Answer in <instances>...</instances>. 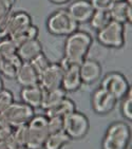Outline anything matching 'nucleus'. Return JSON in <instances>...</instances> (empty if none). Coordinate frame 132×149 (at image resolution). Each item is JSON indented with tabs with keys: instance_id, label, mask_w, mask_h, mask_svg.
Masks as SVG:
<instances>
[{
	"instance_id": "2f4dec72",
	"label": "nucleus",
	"mask_w": 132,
	"mask_h": 149,
	"mask_svg": "<svg viewBox=\"0 0 132 149\" xmlns=\"http://www.w3.org/2000/svg\"><path fill=\"white\" fill-rule=\"evenodd\" d=\"M12 131H13V128L0 115V141L8 140L12 134Z\"/></svg>"
},
{
	"instance_id": "f03ea898",
	"label": "nucleus",
	"mask_w": 132,
	"mask_h": 149,
	"mask_svg": "<svg viewBox=\"0 0 132 149\" xmlns=\"http://www.w3.org/2000/svg\"><path fill=\"white\" fill-rule=\"evenodd\" d=\"M131 140V129L124 122L112 123L104 135L101 149H128Z\"/></svg>"
},
{
	"instance_id": "c85d7f7f",
	"label": "nucleus",
	"mask_w": 132,
	"mask_h": 149,
	"mask_svg": "<svg viewBox=\"0 0 132 149\" xmlns=\"http://www.w3.org/2000/svg\"><path fill=\"white\" fill-rule=\"evenodd\" d=\"M14 102V95L10 90H6L3 88L0 91V113L4 109H6L8 107Z\"/></svg>"
},
{
	"instance_id": "6ab92c4d",
	"label": "nucleus",
	"mask_w": 132,
	"mask_h": 149,
	"mask_svg": "<svg viewBox=\"0 0 132 149\" xmlns=\"http://www.w3.org/2000/svg\"><path fill=\"white\" fill-rule=\"evenodd\" d=\"M65 97H67V92L61 87L56 88V89L43 90V96L42 100H41L40 108L46 111V110L50 109L51 107L55 106Z\"/></svg>"
},
{
	"instance_id": "dca6fc26",
	"label": "nucleus",
	"mask_w": 132,
	"mask_h": 149,
	"mask_svg": "<svg viewBox=\"0 0 132 149\" xmlns=\"http://www.w3.org/2000/svg\"><path fill=\"white\" fill-rule=\"evenodd\" d=\"M42 96H43V89L39 84L35 85V86L23 87L20 92V97L21 100H22V103L29 105L33 109L40 108Z\"/></svg>"
},
{
	"instance_id": "4468645a",
	"label": "nucleus",
	"mask_w": 132,
	"mask_h": 149,
	"mask_svg": "<svg viewBox=\"0 0 132 149\" xmlns=\"http://www.w3.org/2000/svg\"><path fill=\"white\" fill-rule=\"evenodd\" d=\"M15 78L22 87L35 86L39 84V74L29 61H23L21 63Z\"/></svg>"
},
{
	"instance_id": "473e14b6",
	"label": "nucleus",
	"mask_w": 132,
	"mask_h": 149,
	"mask_svg": "<svg viewBox=\"0 0 132 149\" xmlns=\"http://www.w3.org/2000/svg\"><path fill=\"white\" fill-rule=\"evenodd\" d=\"M15 0H0V18L12 13Z\"/></svg>"
},
{
	"instance_id": "72a5a7b5",
	"label": "nucleus",
	"mask_w": 132,
	"mask_h": 149,
	"mask_svg": "<svg viewBox=\"0 0 132 149\" xmlns=\"http://www.w3.org/2000/svg\"><path fill=\"white\" fill-rule=\"evenodd\" d=\"M0 149H11V147L6 141H0Z\"/></svg>"
},
{
	"instance_id": "c9c22d12",
	"label": "nucleus",
	"mask_w": 132,
	"mask_h": 149,
	"mask_svg": "<svg viewBox=\"0 0 132 149\" xmlns=\"http://www.w3.org/2000/svg\"><path fill=\"white\" fill-rule=\"evenodd\" d=\"M3 89V80L1 79V77H0V91Z\"/></svg>"
},
{
	"instance_id": "1a4fd4ad",
	"label": "nucleus",
	"mask_w": 132,
	"mask_h": 149,
	"mask_svg": "<svg viewBox=\"0 0 132 149\" xmlns=\"http://www.w3.org/2000/svg\"><path fill=\"white\" fill-rule=\"evenodd\" d=\"M63 69L60 63H50V65L39 75V85L43 90L60 88L63 80Z\"/></svg>"
},
{
	"instance_id": "4be33fe9",
	"label": "nucleus",
	"mask_w": 132,
	"mask_h": 149,
	"mask_svg": "<svg viewBox=\"0 0 132 149\" xmlns=\"http://www.w3.org/2000/svg\"><path fill=\"white\" fill-rule=\"evenodd\" d=\"M32 24V18L26 12L19 11L16 13H12L10 18V35H13L16 32L20 31L23 28Z\"/></svg>"
},
{
	"instance_id": "a878e982",
	"label": "nucleus",
	"mask_w": 132,
	"mask_h": 149,
	"mask_svg": "<svg viewBox=\"0 0 132 149\" xmlns=\"http://www.w3.org/2000/svg\"><path fill=\"white\" fill-rule=\"evenodd\" d=\"M29 63L34 67V69L38 72V74L40 75L41 72L50 65V60L48 59L46 54H44L43 52H41L40 54H38L37 56H35L33 59L30 60Z\"/></svg>"
},
{
	"instance_id": "f257e3e1",
	"label": "nucleus",
	"mask_w": 132,
	"mask_h": 149,
	"mask_svg": "<svg viewBox=\"0 0 132 149\" xmlns=\"http://www.w3.org/2000/svg\"><path fill=\"white\" fill-rule=\"evenodd\" d=\"M93 42L92 36L83 31H75L68 35L65 41V56L70 63L81 65L83 59H86L90 48Z\"/></svg>"
},
{
	"instance_id": "7c9ffc66",
	"label": "nucleus",
	"mask_w": 132,
	"mask_h": 149,
	"mask_svg": "<svg viewBox=\"0 0 132 149\" xmlns=\"http://www.w3.org/2000/svg\"><path fill=\"white\" fill-rule=\"evenodd\" d=\"M11 14H8L6 16L0 18V39L9 37L10 35V18Z\"/></svg>"
},
{
	"instance_id": "4c0bfd02",
	"label": "nucleus",
	"mask_w": 132,
	"mask_h": 149,
	"mask_svg": "<svg viewBox=\"0 0 132 149\" xmlns=\"http://www.w3.org/2000/svg\"><path fill=\"white\" fill-rule=\"evenodd\" d=\"M0 75H1V58H0Z\"/></svg>"
},
{
	"instance_id": "aec40b11",
	"label": "nucleus",
	"mask_w": 132,
	"mask_h": 149,
	"mask_svg": "<svg viewBox=\"0 0 132 149\" xmlns=\"http://www.w3.org/2000/svg\"><path fill=\"white\" fill-rule=\"evenodd\" d=\"M22 63L23 61L17 54L1 59V75L10 79L15 78Z\"/></svg>"
},
{
	"instance_id": "39448f33",
	"label": "nucleus",
	"mask_w": 132,
	"mask_h": 149,
	"mask_svg": "<svg viewBox=\"0 0 132 149\" xmlns=\"http://www.w3.org/2000/svg\"><path fill=\"white\" fill-rule=\"evenodd\" d=\"M0 115L12 128L26 125L35 115V109L22 102H13Z\"/></svg>"
},
{
	"instance_id": "7ed1b4c3",
	"label": "nucleus",
	"mask_w": 132,
	"mask_h": 149,
	"mask_svg": "<svg viewBox=\"0 0 132 149\" xmlns=\"http://www.w3.org/2000/svg\"><path fill=\"white\" fill-rule=\"evenodd\" d=\"M48 31L56 36H68L78 30V23L69 14L68 10H58L50 15L47 21Z\"/></svg>"
},
{
	"instance_id": "f8f14e48",
	"label": "nucleus",
	"mask_w": 132,
	"mask_h": 149,
	"mask_svg": "<svg viewBox=\"0 0 132 149\" xmlns=\"http://www.w3.org/2000/svg\"><path fill=\"white\" fill-rule=\"evenodd\" d=\"M79 74L83 84L91 85L101 76V66L96 60L86 58L79 65Z\"/></svg>"
},
{
	"instance_id": "f3484780",
	"label": "nucleus",
	"mask_w": 132,
	"mask_h": 149,
	"mask_svg": "<svg viewBox=\"0 0 132 149\" xmlns=\"http://www.w3.org/2000/svg\"><path fill=\"white\" fill-rule=\"evenodd\" d=\"M76 110V105L72 100L65 97L55 106L46 110L47 118H66L67 115Z\"/></svg>"
},
{
	"instance_id": "9d476101",
	"label": "nucleus",
	"mask_w": 132,
	"mask_h": 149,
	"mask_svg": "<svg viewBox=\"0 0 132 149\" xmlns=\"http://www.w3.org/2000/svg\"><path fill=\"white\" fill-rule=\"evenodd\" d=\"M91 102L92 108L98 114H107L111 112L117 103L116 98L101 87L93 92Z\"/></svg>"
},
{
	"instance_id": "20e7f679",
	"label": "nucleus",
	"mask_w": 132,
	"mask_h": 149,
	"mask_svg": "<svg viewBox=\"0 0 132 149\" xmlns=\"http://www.w3.org/2000/svg\"><path fill=\"white\" fill-rule=\"evenodd\" d=\"M28 125V143L29 149H42L46 142L48 130V118L46 115H34Z\"/></svg>"
},
{
	"instance_id": "0eeeda50",
	"label": "nucleus",
	"mask_w": 132,
	"mask_h": 149,
	"mask_svg": "<svg viewBox=\"0 0 132 149\" xmlns=\"http://www.w3.org/2000/svg\"><path fill=\"white\" fill-rule=\"evenodd\" d=\"M90 123L88 118L77 110L63 118V132L70 139H83L88 133Z\"/></svg>"
},
{
	"instance_id": "ddd939ff",
	"label": "nucleus",
	"mask_w": 132,
	"mask_h": 149,
	"mask_svg": "<svg viewBox=\"0 0 132 149\" xmlns=\"http://www.w3.org/2000/svg\"><path fill=\"white\" fill-rule=\"evenodd\" d=\"M81 78L79 74V66L78 65H70L63 69L61 88L67 93L77 91L81 87Z\"/></svg>"
},
{
	"instance_id": "f704fd0d",
	"label": "nucleus",
	"mask_w": 132,
	"mask_h": 149,
	"mask_svg": "<svg viewBox=\"0 0 132 149\" xmlns=\"http://www.w3.org/2000/svg\"><path fill=\"white\" fill-rule=\"evenodd\" d=\"M50 1L54 4H65V3L69 2L70 0H50Z\"/></svg>"
},
{
	"instance_id": "e433bc0d",
	"label": "nucleus",
	"mask_w": 132,
	"mask_h": 149,
	"mask_svg": "<svg viewBox=\"0 0 132 149\" xmlns=\"http://www.w3.org/2000/svg\"><path fill=\"white\" fill-rule=\"evenodd\" d=\"M13 149H29L26 146H19V147H16V148H13Z\"/></svg>"
},
{
	"instance_id": "2eb2a0df",
	"label": "nucleus",
	"mask_w": 132,
	"mask_h": 149,
	"mask_svg": "<svg viewBox=\"0 0 132 149\" xmlns=\"http://www.w3.org/2000/svg\"><path fill=\"white\" fill-rule=\"evenodd\" d=\"M111 19L123 24L132 22V4H129L126 0L114 2L109 11Z\"/></svg>"
},
{
	"instance_id": "cd10ccee",
	"label": "nucleus",
	"mask_w": 132,
	"mask_h": 149,
	"mask_svg": "<svg viewBox=\"0 0 132 149\" xmlns=\"http://www.w3.org/2000/svg\"><path fill=\"white\" fill-rule=\"evenodd\" d=\"M48 130L49 134H54L63 131V118H48Z\"/></svg>"
},
{
	"instance_id": "a211bd4d",
	"label": "nucleus",
	"mask_w": 132,
	"mask_h": 149,
	"mask_svg": "<svg viewBox=\"0 0 132 149\" xmlns=\"http://www.w3.org/2000/svg\"><path fill=\"white\" fill-rule=\"evenodd\" d=\"M42 51V46L38 39L30 40L17 48V55L22 61H30L35 56L40 54Z\"/></svg>"
},
{
	"instance_id": "58836bf2",
	"label": "nucleus",
	"mask_w": 132,
	"mask_h": 149,
	"mask_svg": "<svg viewBox=\"0 0 132 149\" xmlns=\"http://www.w3.org/2000/svg\"><path fill=\"white\" fill-rule=\"evenodd\" d=\"M114 2H117V1H125V0H113Z\"/></svg>"
},
{
	"instance_id": "412c9836",
	"label": "nucleus",
	"mask_w": 132,
	"mask_h": 149,
	"mask_svg": "<svg viewBox=\"0 0 132 149\" xmlns=\"http://www.w3.org/2000/svg\"><path fill=\"white\" fill-rule=\"evenodd\" d=\"M39 34V30L36 26H34L33 23L30 26L23 28L20 31L16 32L13 35H11L9 38H11L12 41L16 45V47H19L20 45L24 42H28L30 40L37 39V36Z\"/></svg>"
},
{
	"instance_id": "9b49d317",
	"label": "nucleus",
	"mask_w": 132,
	"mask_h": 149,
	"mask_svg": "<svg viewBox=\"0 0 132 149\" xmlns=\"http://www.w3.org/2000/svg\"><path fill=\"white\" fill-rule=\"evenodd\" d=\"M68 12L72 18L79 24L89 22L94 13V9L89 0H75L69 6Z\"/></svg>"
},
{
	"instance_id": "5701e85b",
	"label": "nucleus",
	"mask_w": 132,
	"mask_h": 149,
	"mask_svg": "<svg viewBox=\"0 0 132 149\" xmlns=\"http://www.w3.org/2000/svg\"><path fill=\"white\" fill-rule=\"evenodd\" d=\"M70 140L71 139L63 131L54 133V134H49L42 149H63V146H66L69 143Z\"/></svg>"
},
{
	"instance_id": "c756f323",
	"label": "nucleus",
	"mask_w": 132,
	"mask_h": 149,
	"mask_svg": "<svg viewBox=\"0 0 132 149\" xmlns=\"http://www.w3.org/2000/svg\"><path fill=\"white\" fill-rule=\"evenodd\" d=\"M94 11H110L113 6V0H89Z\"/></svg>"
},
{
	"instance_id": "423d86ee",
	"label": "nucleus",
	"mask_w": 132,
	"mask_h": 149,
	"mask_svg": "<svg viewBox=\"0 0 132 149\" xmlns=\"http://www.w3.org/2000/svg\"><path fill=\"white\" fill-rule=\"evenodd\" d=\"M125 26L123 23L111 20L103 29L98 30L96 39L107 48H121L125 43Z\"/></svg>"
},
{
	"instance_id": "bb28decb",
	"label": "nucleus",
	"mask_w": 132,
	"mask_h": 149,
	"mask_svg": "<svg viewBox=\"0 0 132 149\" xmlns=\"http://www.w3.org/2000/svg\"><path fill=\"white\" fill-rule=\"evenodd\" d=\"M121 100H122V104H121L122 113H123V115L125 118L131 120H132V91L131 90Z\"/></svg>"
},
{
	"instance_id": "b1692460",
	"label": "nucleus",
	"mask_w": 132,
	"mask_h": 149,
	"mask_svg": "<svg viewBox=\"0 0 132 149\" xmlns=\"http://www.w3.org/2000/svg\"><path fill=\"white\" fill-rule=\"evenodd\" d=\"M111 20L112 19L109 11H94L91 19H90V24H91L92 29L98 31V30L103 29L105 26H107Z\"/></svg>"
},
{
	"instance_id": "6e6552de",
	"label": "nucleus",
	"mask_w": 132,
	"mask_h": 149,
	"mask_svg": "<svg viewBox=\"0 0 132 149\" xmlns=\"http://www.w3.org/2000/svg\"><path fill=\"white\" fill-rule=\"evenodd\" d=\"M101 88L108 91L116 98V100H123L128 92L131 90L130 84L122 73L110 72L104 76L101 80Z\"/></svg>"
},
{
	"instance_id": "393cba45",
	"label": "nucleus",
	"mask_w": 132,
	"mask_h": 149,
	"mask_svg": "<svg viewBox=\"0 0 132 149\" xmlns=\"http://www.w3.org/2000/svg\"><path fill=\"white\" fill-rule=\"evenodd\" d=\"M17 54V47L11 38L6 37L0 40V58H8Z\"/></svg>"
}]
</instances>
